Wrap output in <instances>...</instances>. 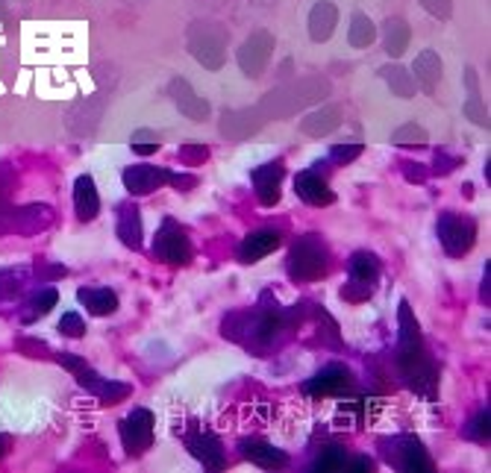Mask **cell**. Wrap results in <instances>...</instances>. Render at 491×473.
<instances>
[{
	"label": "cell",
	"mask_w": 491,
	"mask_h": 473,
	"mask_svg": "<svg viewBox=\"0 0 491 473\" xmlns=\"http://www.w3.org/2000/svg\"><path fill=\"white\" fill-rule=\"evenodd\" d=\"M397 330H401L394 347L397 374L415 394H423V397L433 400L435 388H439V365H435L427 344H423L421 326L406 300H401V312H397Z\"/></svg>",
	"instance_id": "cell-1"
},
{
	"label": "cell",
	"mask_w": 491,
	"mask_h": 473,
	"mask_svg": "<svg viewBox=\"0 0 491 473\" xmlns=\"http://www.w3.org/2000/svg\"><path fill=\"white\" fill-rule=\"evenodd\" d=\"M286 271L295 283H315L327 277L329 271V247L321 235H300V239L291 244Z\"/></svg>",
	"instance_id": "cell-2"
},
{
	"label": "cell",
	"mask_w": 491,
	"mask_h": 473,
	"mask_svg": "<svg viewBox=\"0 0 491 473\" xmlns=\"http://www.w3.org/2000/svg\"><path fill=\"white\" fill-rule=\"evenodd\" d=\"M380 453L397 470H406V473L433 470V458L427 453V447L415 436H394V438L380 441Z\"/></svg>",
	"instance_id": "cell-3"
},
{
	"label": "cell",
	"mask_w": 491,
	"mask_h": 473,
	"mask_svg": "<svg viewBox=\"0 0 491 473\" xmlns=\"http://www.w3.org/2000/svg\"><path fill=\"white\" fill-rule=\"evenodd\" d=\"M348 285L341 288V297L348 303H362L371 294H374V285L380 280V259L377 253L356 251L348 262Z\"/></svg>",
	"instance_id": "cell-4"
},
{
	"label": "cell",
	"mask_w": 491,
	"mask_h": 473,
	"mask_svg": "<svg viewBox=\"0 0 491 473\" xmlns=\"http://www.w3.org/2000/svg\"><path fill=\"white\" fill-rule=\"evenodd\" d=\"M435 235H439L447 256L462 259L471 253V247L476 242V221L468 215L444 212L439 215V223H435Z\"/></svg>",
	"instance_id": "cell-5"
},
{
	"label": "cell",
	"mask_w": 491,
	"mask_h": 473,
	"mask_svg": "<svg viewBox=\"0 0 491 473\" xmlns=\"http://www.w3.org/2000/svg\"><path fill=\"white\" fill-rule=\"evenodd\" d=\"M153 256L165 265H189L194 251L189 242V232H185L174 218H165L162 227H159L153 239Z\"/></svg>",
	"instance_id": "cell-6"
},
{
	"label": "cell",
	"mask_w": 491,
	"mask_h": 473,
	"mask_svg": "<svg viewBox=\"0 0 491 473\" xmlns=\"http://www.w3.org/2000/svg\"><path fill=\"white\" fill-rule=\"evenodd\" d=\"M183 444H185V450L209 470H221L227 465V458H224V444L218 441V436L204 429L197 420H192V424L183 429Z\"/></svg>",
	"instance_id": "cell-7"
},
{
	"label": "cell",
	"mask_w": 491,
	"mask_h": 473,
	"mask_svg": "<svg viewBox=\"0 0 491 473\" xmlns=\"http://www.w3.org/2000/svg\"><path fill=\"white\" fill-rule=\"evenodd\" d=\"M153 412L151 409H132L121 424H118V432H121V444L130 456H141L153 447Z\"/></svg>",
	"instance_id": "cell-8"
},
{
	"label": "cell",
	"mask_w": 491,
	"mask_h": 473,
	"mask_svg": "<svg viewBox=\"0 0 491 473\" xmlns=\"http://www.w3.org/2000/svg\"><path fill=\"white\" fill-rule=\"evenodd\" d=\"M189 47L197 62H204L206 68H218L224 62V47H227V38H224L218 24H194Z\"/></svg>",
	"instance_id": "cell-9"
},
{
	"label": "cell",
	"mask_w": 491,
	"mask_h": 473,
	"mask_svg": "<svg viewBox=\"0 0 491 473\" xmlns=\"http://www.w3.org/2000/svg\"><path fill=\"white\" fill-rule=\"evenodd\" d=\"M348 388H353V371L339 362L321 367L312 379L303 383V391L312 394V397H329V394H341Z\"/></svg>",
	"instance_id": "cell-10"
},
{
	"label": "cell",
	"mask_w": 491,
	"mask_h": 473,
	"mask_svg": "<svg viewBox=\"0 0 491 473\" xmlns=\"http://www.w3.org/2000/svg\"><path fill=\"white\" fill-rule=\"evenodd\" d=\"M283 177H286V165L283 159H274V162H265L259 168H254V191H256V201L262 206H277L280 203V186H283Z\"/></svg>",
	"instance_id": "cell-11"
},
{
	"label": "cell",
	"mask_w": 491,
	"mask_h": 473,
	"mask_svg": "<svg viewBox=\"0 0 491 473\" xmlns=\"http://www.w3.org/2000/svg\"><path fill=\"white\" fill-rule=\"evenodd\" d=\"M171 170H165V168H153V165H132V168H127L124 170V186H127V191L130 194H136V197H141V194H153V191H159L162 186H168L171 182Z\"/></svg>",
	"instance_id": "cell-12"
},
{
	"label": "cell",
	"mask_w": 491,
	"mask_h": 473,
	"mask_svg": "<svg viewBox=\"0 0 491 473\" xmlns=\"http://www.w3.org/2000/svg\"><path fill=\"white\" fill-rule=\"evenodd\" d=\"M271 50H274V38L271 33H254L238 50V65L247 77H259L265 71V65L271 59Z\"/></svg>",
	"instance_id": "cell-13"
},
{
	"label": "cell",
	"mask_w": 491,
	"mask_h": 473,
	"mask_svg": "<svg viewBox=\"0 0 491 473\" xmlns=\"http://www.w3.org/2000/svg\"><path fill=\"white\" fill-rule=\"evenodd\" d=\"M238 453H242V458H247L250 465H256V468H262V470H280V468L288 465V453L277 450L274 444L259 441V438L238 441Z\"/></svg>",
	"instance_id": "cell-14"
},
{
	"label": "cell",
	"mask_w": 491,
	"mask_h": 473,
	"mask_svg": "<svg viewBox=\"0 0 491 473\" xmlns=\"http://www.w3.org/2000/svg\"><path fill=\"white\" fill-rule=\"evenodd\" d=\"M277 247H280V232L277 230H256V232H250L242 239V244H238V262L242 265H256L259 259L265 256H271Z\"/></svg>",
	"instance_id": "cell-15"
},
{
	"label": "cell",
	"mask_w": 491,
	"mask_h": 473,
	"mask_svg": "<svg viewBox=\"0 0 491 473\" xmlns=\"http://www.w3.org/2000/svg\"><path fill=\"white\" fill-rule=\"evenodd\" d=\"M295 191L307 206H329L336 203V191L318 170H303L295 177Z\"/></svg>",
	"instance_id": "cell-16"
},
{
	"label": "cell",
	"mask_w": 491,
	"mask_h": 473,
	"mask_svg": "<svg viewBox=\"0 0 491 473\" xmlns=\"http://www.w3.org/2000/svg\"><path fill=\"white\" fill-rule=\"evenodd\" d=\"M118 239H121L124 247L130 251H141V239H144V230H141V215H139V206L136 203H121L118 206Z\"/></svg>",
	"instance_id": "cell-17"
},
{
	"label": "cell",
	"mask_w": 491,
	"mask_h": 473,
	"mask_svg": "<svg viewBox=\"0 0 491 473\" xmlns=\"http://www.w3.org/2000/svg\"><path fill=\"white\" fill-rule=\"evenodd\" d=\"M74 209L79 221H95L100 215V194L89 174H79L74 180Z\"/></svg>",
	"instance_id": "cell-18"
},
{
	"label": "cell",
	"mask_w": 491,
	"mask_h": 473,
	"mask_svg": "<svg viewBox=\"0 0 491 473\" xmlns=\"http://www.w3.org/2000/svg\"><path fill=\"white\" fill-rule=\"evenodd\" d=\"M171 88V98H174V103L180 107V112H185L189 118H194V121H204V118L209 115V103L204 98H197L192 86L185 80H174L168 86Z\"/></svg>",
	"instance_id": "cell-19"
},
{
	"label": "cell",
	"mask_w": 491,
	"mask_h": 473,
	"mask_svg": "<svg viewBox=\"0 0 491 473\" xmlns=\"http://www.w3.org/2000/svg\"><path fill=\"white\" fill-rule=\"evenodd\" d=\"M336 21H339V12H336L333 4H329V0L315 4L312 12H309V36H312V42H327V38L333 36V30H336Z\"/></svg>",
	"instance_id": "cell-20"
},
{
	"label": "cell",
	"mask_w": 491,
	"mask_h": 473,
	"mask_svg": "<svg viewBox=\"0 0 491 473\" xmlns=\"http://www.w3.org/2000/svg\"><path fill=\"white\" fill-rule=\"evenodd\" d=\"M77 300L91 314H98V318H103V314H112L118 309V294L112 292V288H79Z\"/></svg>",
	"instance_id": "cell-21"
},
{
	"label": "cell",
	"mask_w": 491,
	"mask_h": 473,
	"mask_svg": "<svg viewBox=\"0 0 491 473\" xmlns=\"http://www.w3.org/2000/svg\"><path fill=\"white\" fill-rule=\"evenodd\" d=\"M415 83L423 86V91H435V86H439L442 80V59L435 50H421V57L415 59V77H413Z\"/></svg>",
	"instance_id": "cell-22"
},
{
	"label": "cell",
	"mask_w": 491,
	"mask_h": 473,
	"mask_svg": "<svg viewBox=\"0 0 491 473\" xmlns=\"http://www.w3.org/2000/svg\"><path fill=\"white\" fill-rule=\"evenodd\" d=\"M57 300H59V292L53 285H47V288H38V292L26 300V312H21V321L24 324H33V321H38V318H45V314L57 306Z\"/></svg>",
	"instance_id": "cell-23"
},
{
	"label": "cell",
	"mask_w": 491,
	"mask_h": 473,
	"mask_svg": "<svg viewBox=\"0 0 491 473\" xmlns=\"http://www.w3.org/2000/svg\"><path fill=\"white\" fill-rule=\"evenodd\" d=\"M382 80L389 83V88L394 91L397 98H403L409 100L415 95V80H413V74H409L406 68H401V65H389V68H382Z\"/></svg>",
	"instance_id": "cell-24"
},
{
	"label": "cell",
	"mask_w": 491,
	"mask_h": 473,
	"mask_svg": "<svg viewBox=\"0 0 491 473\" xmlns=\"http://www.w3.org/2000/svg\"><path fill=\"white\" fill-rule=\"evenodd\" d=\"M386 54L389 57H401L406 45H409V27L403 18H389L386 21Z\"/></svg>",
	"instance_id": "cell-25"
},
{
	"label": "cell",
	"mask_w": 491,
	"mask_h": 473,
	"mask_svg": "<svg viewBox=\"0 0 491 473\" xmlns=\"http://www.w3.org/2000/svg\"><path fill=\"white\" fill-rule=\"evenodd\" d=\"M377 38V27L374 21H371L368 15H362V12H356L353 21H350V30H348V42L353 47H368L371 42Z\"/></svg>",
	"instance_id": "cell-26"
},
{
	"label": "cell",
	"mask_w": 491,
	"mask_h": 473,
	"mask_svg": "<svg viewBox=\"0 0 491 473\" xmlns=\"http://www.w3.org/2000/svg\"><path fill=\"white\" fill-rule=\"evenodd\" d=\"M427 129L418 124H403L397 133H392V144H397V148H427Z\"/></svg>",
	"instance_id": "cell-27"
},
{
	"label": "cell",
	"mask_w": 491,
	"mask_h": 473,
	"mask_svg": "<svg viewBox=\"0 0 491 473\" xmlns=\"http://www.w3.org/2000/svg\"><path fill=\"white\" fill-rule=\"evenodd\" d=\"M130 394H132V386L118 383V379H106L103 388L98 391V400H100L103 406H118V403H124Z\"/></svg>",
	"instance_id": "cell-28"
},
{
	"label": "cell",
	"mask_w": 491,
	"mask_h": 473,
	"mask_svg": "<svg viewBox=\"0 0 491 473\" xmlns=\"http://www.w3.org/2000/svg\"><path fill=\"white\" fill-rule=\"evenodd\" d=\"M491 412L488 409H480L474 417H471V424L465 427V438L476 441V444H488V436H491Z\"/></svg>",
	"instance_id": "cell-29"
},
{
	"label": "cell",
	"mask_w": 491,
	"mask_h": 473,
	"mask_svg": "<svg viewBox=\"0 0 491 473\" xmlns=\"http://www.w3.org/2000/svg\"><path fill=\"white\" fill-rule=\"evenodd\" d=\"M344 462H348V453L341 450V447H327V450H321V456L315 458V470L318 473H327V470H339L344 468Z\"/></svg>",
	"instance_id": "cell-30"
},
{
	"label": "cell",
	"mask_w": 491,
	"mask_h": 473,
	"mask_svg": "<svg viewBox=\"0 0 491 473\" xmlns=\"http://www.w3.org/2000/svg\"><path fill=\"white\" fill-rule=\"evenodd\" d=\"M130 148L136 153H141V156H151V153L159 150V136L151 133V129H136L132 139H130Z\"/></svg>",
	"instance_id": "cell-31"
},
{
	"label": "cell",
	"mask_w": 491,
	"mask_h": 473,
	"mask_svg": "<svg viewBox=\"0 0 491 473\" xmlns=\"http://www.w3.org/2000/svg\"><path fill=\"white\" fill-rule=\"evenodd\" d=\"M59 333L68 338H83L86 335V321L79 318V312H65L59 321Z\"/></svg>",
	"instance_id": "cell-32"
},
{
	"label": "cell",
	"mask_w": 491,
	"mask_h": 473,
	"mask_svg": "<svg viewBox=\"0 0 491 473\" xmlns=\"http://www.w3.org/2000/svg\"><path fill=\"white\" fill-rule=\"evenodd\" d=\"M24 288V271H4L0 273V297H16Z\"/></svg>",
	"instance_id": "cell-33"
},
{
	"label": "cell",
	"mask_w": 491,
	"mask_h": 473,
	"mask_svg": "<svg viewBox=\"0 0 491 473\" xmlns=\"http://www.w3.org/2000/svg\"><path fill=\"white\" fill-rule=\"evenodd\" d=\"M16 347L24 353L26 359H47L50 356V350H47L45 341H36V338H18Z\"/></svg>",
	"instance_id": "cell-34"
},
{
	"label": "cell",
	"mask_w": 491,
	"mask_h": 473,
	"mask_svg": "<svg viewBox=\"0 0 491 473\" xmlns=\"http://www.w3.org/2000/svg\"><path fill=\"white\" fill-rule=\"evenodd\" d=\"M362 153V144L360 141H344V144H339V148H333V153H329V162H353L356 156Z\"/></svg>",
	"instance_id": "cell-35"
},
{
	"label": "cell",
	"mask_w": 491,
	"mask_h": 473,
	"mask_svg": "<svg viewBox=\"0 0 491 473\" xmlns=\"http://www.w3.org/2000/svg\"><path fill=\"white\" fill-rule=\"evenodd\" d=\"M465 112H468V118H471L474 124L488 127V112L483 109V103H480V98H476V95L465 103Z\"/></svg>",
	"instance_id": "cell-36"
},
{
	"label": "cell",
	"mask_w": 491,
	"mask_h": 473,
	"mask_svg": "<svg viewBox=\"0 0 491 473\" xmlns=\"http://www.w3.org/2000/svg\"><path fill=\"white\" fill-rule=\"evenodd\" d=\"M456 165H459L456 156H447L444 150H439V153H435V168H433V170L444 177V174H450V170H454Z\"/></svg>",
	"instance_id": "cell-37"
},
{
	"label": "cell",
	"mask_w": 491,
	"mask_h": 473,
	"mask_svg": "<svg viewBox=\"0 0 491 473\" xmlns=\"http://www.w3.org/2000/svg\"><path fill=\"white\" fill-rule=\"evenodd\" d=\"M423 9L433 12V15H439V18H447L450 15V0H421Z\"/></svg>",
	"instance_id": "cell-38"
},
{
	"label": "cell",
	"mask_w": 491,
	"mask_h": 473,
	"mask_svg": "<svg viewBox=\"0 0 491 473\" xmlns=\"http://www.w3.org/2000/svg\"><path fill=\"white\" fill-rule=\"evenodd\" d=\"M491 262H486V273H483V288H480V300L488 306V300H491Z\"/></svg>",
	"instance_id": "cell-39"
},
{
	"label": "cell",
	"mask_w": 491,
	"mask_h": 473,
	"mask_svg": "<svg viewBox=\"0 0 491 473\" xmlns=\"http://www.w3.org/2000/svg\"><path fill=\"white\" fill-rule=\"evenodd\" d=\"M344 468H353V470H371V468H374V462H371L368 456H356V458H348V462H344Z\"/></svg>",
	"instance_id": "cell-40"
},
{
	"label": "cell",
	"mask_w": 491,
	"mask_h": 473,
	"mask_svg": "<svg viewBox=\"0 0 491 473\" xmlns=\"http://www.w3.org/2000/svg\"><path fill=\"white\" fill-rule=\"evenodd\" d=\"M6 447H9V444H6V438H4V436H0V458H4V456H6Z\"/></svg>",
	"instance_id": "cell-41"
}]
</instances>
